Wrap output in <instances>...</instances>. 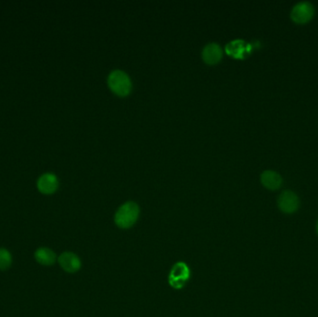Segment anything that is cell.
I'll use <instances>...</instances> for the list:
<instances>
[{
  "instance_id": "6da1fadb",
  "label": "cell",
  "mask_w": 318,
  "mask_h": 317,
  "mask_svg": "<svg viewBox=\"0 0 318 317\" xmlns=\"http://www.w3.org/2000/svg\"><path fill=\"white\" fill-rule=\"evenodd\" d=\"M140 214V209L134 202L122 205L114 216V221L119 228L128 229L134 224Z\"/></svg>"
},
{
  "instance_id": "7a4b0ae2",
  "label": "cell",
  "mask_w": 318,
  "mask_h": 317,
  "mask_svg": "<svg viewBox=\"0 0 318 317\" xmlns=\"http://www.w3.org/2000/svg\"><path fill=\"white\" fill-rule=\"evenodd\" d=\"M108 84L113 92L121 97L128 95L131 90L130 77L123 71L112 72L108 77Z\"/></svg>"
},
{
  "instance_id": "3957f363",
  "label": "cell",
  "mask_w": 318,
  "mask_h": 317,
  "mask_svg": "<svg viewBox=\"0 0 318 317\" xmlns=\"http://www.w3.org/2000/svg\"><path fill=\"white\" fill-rule=\"evenodd\" d=\"M190 277V269L184 263H177L173 266L168 276V282L174 289L184 287Z\"/></svg>"
},
{
  "instance_id": "277c9868",
  "label": "cell",
  "mask_w": 318,
  "mask_h": 317,
  "mask_svg": "<svg viewBox=\"0 0 318 317\" xmlns=\"http://www.w3.org/2000/svg\"><path fill=\"white\" fill-rule=\"evenodd\" d=\"M314 14V10L311 3L309 2H301L292 9L291 17L292 21L299 24L307 23L312 20Z\"/></svg>"
},
{
  "instance_id": "5b68a950",
  "label": "cell",
  "mask_w": 318,
  "mask_h": 317,
  "mask_svg": "<svg viewBox=\"0 0 318 317\" xmlns=\"http://www.w3.org/2000/svg\"><path fill=\"white\" fill-rule=\"evenodd\" d=\"M300 205L299 197L292 191H285L278 198V207L281 211L286 214L294 213Z\"/></svg>"
},
{
  "instance_id": "8992f818",
  "label": "cell",
  "mask_w": 318,
  "mask_h": 317,
  "mask_svg": "<svg viewBox=\"0 0 318 317\" xmlns=\"http://www.w3.org/2000/svg\"><path fill=\"white\" fill-rule=\"evenodd\" d=\"M60 266L66 273L74 274L81 268L80 258L75 253L64 252L58 258Z\"/></svg>"
},
{
  "instance_id": "52a82bcc",
  "label": "cell",
  "mask_w": 318,
  "mask_h": 317,
  "mask_svg": "<svg viewBox=\"0 0 318 317\" xmlns=\"http://www.w3.org/2000/svg\"><path fill=\"white\" fill-rule=\"evenodd\" d=\"M58 179L51 173H46L38 179V188L42 194H53L58 189Z\"/></svg>"
},
{
  "instance_id": "ba28073f",
  "label": "cell",
  "mask_w": 318,
  "mask_h": 317,
  "mask_svg": "<svg viewBox=\"0 0 318 317\" xmlns=\"http://www.w3.org/2000/svg\"><path fill=\"white\" fill-rule=\"evenodd\" d=\"M203 59L208 65H215L221 61L222 50L219 45L215 43L209 44L203 50Z\"/></svg>"
},
{
  "instance_id": "9c48e42d",
  "label": "cell",
  "mask_w": 318,
  "mask_h": 317,
  "mask_svg": "<svg viewBox=\"0 0 318 317\" xmlns=\"http://www.w3.org/2000/svg\"><path fill=\"white\" fill-rule=\"evenodd\" d=\"M35 258L41 265L51 266L56 263L57 256L49 247H39L35 252Z\"/></svg>"
},
{
  "instance_id": "30bf717a",
  "label": "cell",
  "mask_w": 318,
  "mask_h": 317,
  "mask_svg": "<svg viewBox=\"0 0 318 317\" xmlns=\"http://www.w3.org/2000/svg\"><path fill=\"white\" fill-rule=\"evenodd\" d=\"M261 181L264 186L269 190H277L282 184L280 175L273 170H266L261 176Z\"/></svg>"
},
{
  "instance_id": "8fae6325",
  "label": "cell",
  "mask_w": 318,
  "mask_h": 317,
  "mask_svg": "<svg viewBox=\"0 0 318 317\" xmlns=\"http://www.w3.org/2000/svg\"><path fill=\"white\" fill-rule=\"evenodd\" d=\"M226 51L227 53L235 58L242 59L246 54L248 53L249 47L242 40H235L227 45Z\"/></svg>"
},
{
  "instance_id": "7c38bea8",
  "label": "cell",
  "mask_w": 318,
  "mask_h": 317,
  "mask_svg": "<svg viewBox=\"0 0 318 317\" xmlns=\"http://www.w3.org/2000/svg\"><path fill=\"white\" fill-rule=\"evenodd\" d=\"M11 264L12 256L11 252L6 248L0 247V271H7L11 268Z\"/></svg>"
},
{
  "instance_id": "4fadbf2b",
  "label": "cell",
  "mask_w": 318,
  "mask_h": 317,
  "mask_svg": "<svg viewBox=\"0 0 318 317\" xmlns=\"http://www.w3.org/2000/svg\"><path fill=\"white\" fill-rule=\"evenodd\" d=\"M316 231H317V234H318V221H317V225H316Z\"/></svg>"
}]
</instances>
